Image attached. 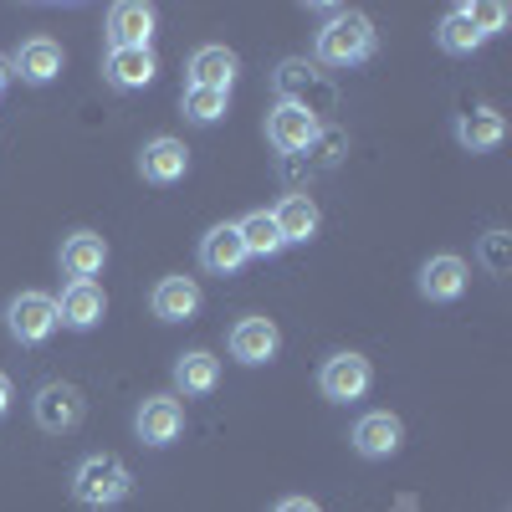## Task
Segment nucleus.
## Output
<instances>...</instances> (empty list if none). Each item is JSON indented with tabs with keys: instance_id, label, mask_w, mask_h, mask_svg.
<instances>
[{
	"instance_id": "23",
	"label": "nucleus",
	"mask_w": 512,
	"mask_h": 512,
	"mask_svg": "<svg viewBox=\"0 0 512 512\" xmlns=\"http://www.w3.org/2000/svg\"><path fill=\"white\" fill-rule=\"evenodd\" d=\"M436 41H441V52H451V57H472L477 47H482V31L472 26V16H466V6H456V11H446V21H441V31H436Z\"/></svg>"
},
{
	"instance_id": "22",
	"label": "nucleus",
	"mask_w": 512,
	"mask_h": 512,
	"mask_svg": "<svg viewBox=\"0 0 512 512\" xmlns=\"http://www.w3.org/2000/svg\"><path fill=\"white\" fill-rule=\"evenodd\" d=\"M272 221H277L282 241H308L318 231V205H313V195H282V205L272 210Z\"/></svg>"
},
{
	"instance_id": "16",
	"label": "nucleus",
	"mask_w": 512,
	"mask_h": 512,
	"mask_svg": "<svg viewBox=\"0 0 512 512\" xmlns=\"http://www.w3.org/2000/svg\"><path fill=\"white\" fill-rule=\"evenodd\" d=\"M241 62L231 47H200L190 57V88H210V93H231V82H236Z\"/></svg>"
},
{
	"instance_id": "10",
	"label": "nucleus",
	"mask_w": 512,
	"mask_h": 512,
	"mask_svg": "<svg viewBox=\"0 0 512 512\" xmlns=\"http://www.w3.org/2000/svg\"><path fill=\"white\" fill-rule=\"evenodd\" d=\"M277 349H282V333L272 318H241L231 328V359H241V364H267V359H277Z\"/></svg>"
},
{
	"instance_id": "1",
	"label": "nucleus",
	"mask_w": 512,
	"mask_h": 512,
	"mask_svg": "<svg viewBox=\"0 0 512 512\" xmlns=\"http://www.w3.org/2000/svg\"><path fill=\"white\" fill-rule=\"evenodd\" d=\"M318 57L328 67H359L374 57V26L364 11H333L328 26L318 31Z\"/></svg>"
},
{
	"instance_id": "28",
	"label": "nucleus",
	"mask_w": 512,
	"mask_h": 512,
	"mask_svg": "<svg viewBox=\"0 0 512 512\" xmlns=\"http://www.w3.org/2000/svg\"><path fill=\"white\" fill-rule=\"evenodd\" d=\"M272 512H323V507H318V502H308V497H282Z\"/></svg>"
},
{
	"instance_id": "14",
	"label": "nucleus",
	"mask_w": 512,
	"mask_h": 512,
	"mask_svg": "<svg viewBox=\"0 0 512 512\" xmlns=\"http://www.w3.org/2000/svg\"><path fill=\"white\" fill-rule=\"evenodd\" d=\"M154 72H159V62H154V52H149V47L108 52V62H103V77L113 82L118 93H139V88H149Z\"/></svg>"
},
{
	"instance_id": "15",
	"label": "nucleus",
	"mask_w": 512,
	"mask_h": 512,
	"mask_svg": "<svg viewBox=\"0 0 512 512\" xmlns=\"http://www.w3.org/2000/svg\"><path fill=\"white\" fill-rule=\"evenodd\" d=\"M103 262H108V246H103L98 231H72V236L62 241V272H67L72 282H93V277L103 272Z\"/></svg>"
},
{
	"instance_id": "4",
	"label": "nucleus",
	"mask_w": 512,
	"mask_h": 512,
	"mask_svg": "<svg viewBox=\"0 0 512 512\" xmlns=\"http://www.w3.org/2000/svg\"><path fill=\"white\" fill-rule=\"evenodd\" d=\"M57 297L47 292H21L11 297V308H6V328L16 344H47V338L57 333Z\"/></svg>"
},
{
	"instance_id": "12",
	"label": "nucleus",
	"mask_w": 512,
	"mask_h": 512,
	"mask_svg": "<svg viewBox=\"0 0 512 512\" xmlns=\"http://www.w3.org/2000/svg\"><path fill=\"white\" fill-rule=\"evenodd\" d=\"M103 308H108V297H103L98 282H67L62 303H57V318L67 328H77V333H88V328L103 323Z\"/></svg>"
},
{
	"instance_id": "5",
	"label": "nucleus",
	"mask_w": 512,
	"mask_h": 512,
	"mask_svg": "<svg viewBox=\"0 0 512 512\" xmlns=\"http://www.w3.org/2000/svg\"><path fill=\"white\" fill-rule=\"evenodd\" d=\"M267 139H272L277 154H303L318 139V113L303 108V103H277L267 113Z\"/></svg>"
},
{
	"instance_id": "19",
	"label": "nucleus",
	"mask_w": 512,
	"mask_h": 512,
	"mask_svg": "<svg viewBox=\"0 0 512 512\" xmlns=\"http://www.w3.org/2000/svg\"><path fill=\"white\" fill-rule=\"evenodd\" d=\"M200 262H205V272H216V277L241 272V262H246L241 231H236V226H216V231H205V241H200Z\"/></svg>"
},
{
	"instance_id": "24",
	"label": "nucleus",
	"mask_w": 512,
	"mask_h": 512,
	"mask_svg": "<svg viewBox=\"0 0 512 512\" xmlns=\"http://www.w3.org/2000/svg\"><path fill=\"white\" fill-rule=\"evenodd\" d=\"M241 231V246H246V256H277L287 241H282V231H277V221H272V210H251V216L236 226Z\"/></svg>"
},
{
	"instance_id": "30",
	"label": "nucleus",
	"mask_w": 512,
	"mask_h": 512,
	"mask_svg": "<svg viewBox=\"0 0 512 512\" xmlns=\"http://www.w3.org/2000/svg\"><path fill=\"white\" fill-rule=\"evenodd\" d=\"M6 77H11V62H6V57H0V93H6Z\"/></svg>"
},
{
	"instance_id": "7",
	"label": "nucleus",
	"mask_w": 512,
	"mask_h": 512,
	"mask_svg": "<svg viewBox=\"0 0 512 512\" xmlns=\"http://www.w3.org/2000/svg\"><path fill=\"white\" fill-rule=\"evenodd\" d=\"M134 431L144 446H169V441H180L185 431V405L175 395H149L134 415Z\"/></svg>"
},
{
	"instance_id": "8",
	"label": "nucleus",
	"mask_w": 512,
	"mask_h": 512,
	"mask_svg": "<svg viewBox=\"0 0 512 512\" xmlns=\"http://www.w3.org/2000/svg\"><path fill=\"white\" fill-rule=\"evenodd\" d=\"M149 36H154V6H144V0H118L108 11V52L149 47Z\"/></svg>"
},
{
	"instance_id": "11",
	"label": "nucleus",
	"mask_w": 512,
	"mask_h": 512,
	"mask_svg": "<svg viewBox=\"0 0 512 512\" xmlns=\"http://www.w3.org/2000/svg\"><path fill=\"white\" fill-rule=\"evenodd\" d=\"M11 67H16L21 82H31V88H47V82L62 72V47H57L52 36H31V41H21V47H16Z\"/></svg>"
},
{
	"instance_id": "27",
	"label": "nucleus",
	"mask_w": 512,
	"mask_h": 512,
	"mask_svg": "<svg viewBox=\"0 0 512 512\" xmlns=\"http://www.w3.org/2000/svg\"><path fill=\"white\" fill-rule=\"evenodd\" d=\"M466 16H472V26L482 36H492V31L507 26V6H497V0H477V6H466Z\"/></svg>"
},
{
	"instance_id": "13",
	"label": "nucleus",
	"mask_w": 512,
	"mask_h": 512,
	"mask_svg": "<svg viewBox=\"0 0 512 512\" xmlns=\"http://www.w3.org/2000/svg\"><path fill=\"white\" fill-rule=\"evenodd\" d=\"M185 169H190V154L180 139H149L139 154V175L149 185H175V180H185Z\"/></svg>"
},
{
	"instance_id": "29",
	"label": "nucleus",
	"mask_w": 512,
	"mask_h": 512,
	"mask_svg": "<svg viewBox=\"0 0 512 512\" xmlns=\"http://www.w3.org/2000/svg\"><path fill=\"white\" fill-rule=\"evenodd\" d=\"M6 410H11V379L0 374V415H6Z\"/></svg>"
},
{
	"instance_id": "9",
	"label": "nucleus",
	"mask_w": 512,
	"mask_h": 512,
	"mask_svg": "<svg viewBox=\"0 0 512 512\" xmlns=\"http://www.w3.org/2000/svg\"><path fill=\"white\" fill-rule=\"evenodd\" d=\"M400 441H405V425H400V415H390V410H369V415L354 425V451L369 456V461L395 456Z\"/></svg>"
},
{
	"instance_id": "25",
	"label": "nucleus",
	"mask_w": 512,
	"mask_h": 512,
	"mask_svg": "<svg viewBox=\"0 0 512 512\" xmlns=\"http://www.w3.org/2000/svg\"><path fill=\"white\" fill-rule=\"evenodd\" d=\"M231 108V93H210V88H185V118L190 123H221Z\"/></svg>"
},
{
	"instance_id": "17",
	"label": "nucleus",
	"mask_w": 512,
	"mask_h": 512,
	"mask_svg": "<svg viewBox=\"0 0 512 512\" xmlns=\"http://www.w3.org/2000/svg\"><path fill=\"white\" fill-rule=\"evenodd\" d=\"M466 292V262L461 256H431L420 267V297L425 303H451V297Z\"/></svg>"
},
{
	"instance_id": "21",
	"label": "nucleus",
	"mask_w": 512,
	"mask_h": 512,
	"mask_svg": "<svg viewBox=\"0 0 512 512\" xmlns=\"http://www.w3.org/2000/svg\"><path fill=\"white\" fill-rule=\"evenodd\" d=\"M502 134H507V123H502V113H492V108H472V113L456 118V139H461V149H472V154L497 149Z\"/></svg>"
},
{
	"instance_id": "26",
	"label": "nucleus",
	"mask_w": 512,
	"mask_h": 512,
	"mask_svg": "<svg viewBox=\"0 0 512 512\" xmlns=\"http://www.w3.org/2000/svg\"><path fill=\"white\" fill-rule=\"evenodd\" d=\"M482 267H487L492 277H507V272H512V236H507V231H487V236H482Z\"/></svg>"
},
{
	"instance_id": "6",
	"label": "nucleus",
	"mask_w": 512,
	"mask_h": 512,
	"mask_svg": "<svg viewBox=\"0 0 512 512\" xmlns=\"http://www.w3.org/2000/svg\"><path fill=\"white\" fill-rule=\"evenodd\" d=\"M369 384H374V369H369V359L364 354H333V359H323V374H318V390L328 395V400H364L369 395Z\"/></svg>"
},
{
	"instance_id": "18",
	"label": "nucleus",
	"mask_w": 512,
	"mask_h": 512,
	"mask_svg": "<svg viewBox=\"0 0 512 512\" xmlns=\"http://www.w3.org/2000/svg\"><path fill=\"white\" fill-rule=\"evenodd\" d=\"M149 308H154V318H164V323L195 318V308H200V282H195V277H164V282L154 287V297H149Z\"/></svg>"
},
{
	"instance_id": "3",
	"label": "nucleus",
	"mask_w": 512,
	"mask_h": 512,
	"mask_svg": "<svg viewBox=\"0 0 512 512\" xmlns=\"http://www.w3.org/2000/svg\"><path fill=\"white\" fill-rule=\"evenodd\" d=\"M31 415H36V425H41L47 436H62V431H77V425H82V415H88V400H82L77 384L52 379V384H41V390H36Z\"/></svg>"
},
{
	"instance_id": "20",
	"label": "nucleus",
	"mask_w": 512,
	"mask_h": 512,
	"mask_svg": "<svg viewBox=\"0 0 512 512\" xmlns=\"http://www.w3.org/2000/svg\"><path fill=\"white\" fill-rule=\"evenodd\" d=\"M221 384V359L205 354V349H190L175 359V390L180 395H210Z\"/></svg>"
},
{
	"instance_id": "2",
	"label": "nucleus",
	"mask_w": 512,
	"mask_h": 512,
	"mask_svg": "<svg viewBox=\"0 0 512 512\" xmlns=\"http://www.w3.org/2000/svg\"><path fill=\"white\" fill-rule=\"evenodd\" d=\"M128 492H134V472H128L118 456H88V461H77L72 497H77L82 507H113V502H123Z\"/></svg>"
}]
</instances>
